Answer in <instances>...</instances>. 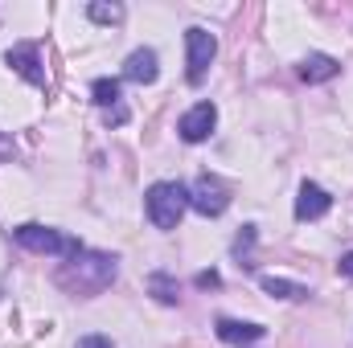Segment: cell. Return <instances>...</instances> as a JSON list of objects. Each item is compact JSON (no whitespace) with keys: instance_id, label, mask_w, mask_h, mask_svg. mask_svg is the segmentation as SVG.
Instances as JSON below:
<instances>
[{"instance_id":"obj_1","label":"cell","mask_w":353,"mask_h":348,"mask_svg":"<svg viewBox=\"0 0 353 348\" xmlns=\"http://www.w3.org/2000/svg\"><path fill=\"white\" fill-rule=\"evenodd\" d=\"M119 274V259L115 254H103V250H79L74 259H66L58 266V287L79 295V299H90L99 291H107Z\"/></svg>"},{"instance_id":"obj_2","label":"cell","mask_w":353,"mask_h":348,"mask_svg":"<svg viewBox=\"0 0 353 348\" xmlns=\"http://www.w3.org/2000/svg\"><path fill=\"white\" fill-rule=\"evenodd\" d=\"M144 209H148V221L157 230H176V221L185 217L189 209V188L176 184V180H157L148 193H144Z\"/></svg>"},{"instance_id":"obj_3","label":"cell","mask_w":353,"mask_h":348,"mask_svg":"<svg viewBox=\"0 0 353 348\" xmlns=\"http://www.w3.org/2000/svg\"><path fill=\"white\" fill-rule=\"evenodd\" d=\"M12 238L25 246V250H33V254H54V259H74L83 246L74 242V238H66L62 230H50V226H17L12 230Z\"/></svg>"},{"instance_id":"obj_4","label":"cell","mask_w":353,"mask_h":348,"mask_svg":"<svg viewBox=\"0 0 353 348\" xmlns=\"http://www.w3.org/2000/svg\"><path fill=\"white\" fill-rule=\"evenodd\" d=\"M214 54H218V41H214V33H205L201 25H193V29H185V78L193 83V87H201V78L210 74V62H214Z\"/></svg>"},{"instance_id":"obj_5","label":"cell","mask_w":353,"mask_h":348,"mask_svg":"<svg viewBox=\"0 0 353 348\" xmlns=\"http://www.w3.org/2000/svg\"><path fill=\"white\" fill-rule=\"evenodd\" d=\"M189 205H193L201 217H222L226 205H230V188H226L218 176H197V184L189 188Z\"/></svg>"},{"instance_id":"obj_6","label":"cell","mask_w":353,"mask_h":348,"mask_svg":"<svg viewBox=\"0 0 353 348\" xmlns=\"http://www.w3.org/2000/svg\"><path fill=\"white\" fill-rule=\"evenodd\" d=\"M214 123H218V107H214V102H197V107H189V111L181 115L176 131H181L185 144H201V140H210Z\"/></svg>"},{"instance_id":"obj_7","label":"cell","mask_w":353,"mask_h":348,"mask_svg":"<svg viewBox=\"0 0 353 348\" xmlns=\"http://www.w3.org/2000/svg\"><path fill=\"white\" fill-rule=\"evenodd\" d=\"M329 205H333V197H329L321 184H312V180L300 184V197H296V217H300V221H316V217H325Z\"/></svg>"},{"instance_id":"obj_8","label":"cell","mask_w":353,"mask_h":348,"mask_svg":"<svg viewBox=\"0 0 353 348\" xmlns=\"http://www.w3.org/2000/svg\"><path fill=\"white\" fill-rule=\"evenodd\" d=\"M8 66H12L25 83L46 87V70H41V62H37V45H12V50H8Z\"/></svg>"},{"instance_id":"obj_9","label":"cell","mask_w":353,"mask_h":348,"mask_svg":"<svg viewBox=\"0 0 353 348\" xmlns=\"http://www.w3.org/2000/svg\"><path fill=\"white\" fill-rule=\"evenodd\" d=\"M157 74H161V66H157V54H152V50H136V54L123 62V78L136 83V87H152Z\"/></svg>"},{"instance_id":"obj_10","label":"cell","mask_w":353,"mask_h":348,"mask_svg":"<svg viewBox=\"0 0 353 348\" xmlns=\"http://www.w3.org/2000/svg\"><path fill=\"white\" fill-rule=\"evenodd\" d=\"M263 324H243V320H218V340L226 345H255L263 340Z\"/></svg>"},{"instance_id":"obj_11","label":"cell","mask_w":353,"mask_h":348,"mask_svg":"<svg viewBox=\"0 0 353 348\" xmlns=\"http://www.w3.org/2000/svg\"><path fill=\"white\" fill-rule=\"evenodd\" d=\"M337 70H341V62L329 58V54H308L300 62V78L304 83H329V78H337Z\"/></svg>"},{"instance_id":"obj_12","label":"cell","mask_w":353,"mask_h":348,"mask_svg":"<svg viewBox=\"0 0 353 348\" xmlns=\"http://www.w3.org/2000/svg\"><path fill=\"white\" fill-rule=\"evenodd\" d=\"M263 291L275 295V299H308L304 283H292V279H279V274H263Z\"/></svg>"},{"instance_id":"obj_13","label":"cell","mask_w":353,"mask_h":348,"mask_svg":"<svg viewBox=\"0 0 353 348\" xmlns=\"http://www.w3.org/2000/svg\"><path fill=\"white\" fill-rule=\"evenodd\" d=\"M148 291H152V295H157V303H165V307L181 303V287H176L169 274H152V279H148Z\"/></svg>"},{"instance_id":"obj_14","label":"cell","mask_w":353,"mask_h":348,"mask_svg":"<svg viewBox=\"0 0 353 348\" xmlns=\"http://www.w3.org/2000/svg\"><path fill=\"white\" fill-rule=\"evenodd\" d=\"M90 98H94L99 107L115 111V107H119V83H115V78H94V83H90Z\"/></svg>"},{"instance_id":"obj_15","label":"cell","mask_w":353,"mask_h":348,"mask_svg":"<svg viewBox=\"0 0 353 348\" xmlns=\"http://www.w3.org/2000/svg\"><path fill=\"white\" fill-rule=\"evenodd\" d=\"M87 17L94 21V25H119L123 21V4H107V0H94V4H87Z\"/></svg>"},{"instance_id":"obj_16","label":"cell","mask_w":353,"mask_h":348,"mask_svg":"<svg viewBox=\"0 0 353 348\" xmlns=\"http://www.w3.org/2000/svg\"><path fill=\"white\" fill-rule=\"evenodd\" d=\"M251 246H255V226H243V234H239V242H234V254L251 266Z\"/></svg>"},{"instance_id":"obj_17","label":"cell","mask_w":353,"mask_h":348,"mask_svg":"<svg viewBox=\"0 0 353 348\" xmlns=\"http://www.w3.org/2000/svg\"><path fill=\"white\" fill-rule=\"evenodd\" d=\"M79 348H115V345H111L107 336H83V340H79Z\"/></svg>"},{"instance_id":"obj_18","label":"cell","mask_w":353,"mask_h":348,"mask_svg":"<svg viewBox=\"0 0 353 348\" xmlns=\"http://www.w3.org/2000/svg\"><path fill=\"white\" fill-rule=\"evenodd\" d=\"M218 283H222V279H218L214 270H201V274H197V287H218Z\"/></svg>"},{"instance_id":"obj_19","label":"cell","mask_w":353,"mask_h":348,"mask_svg":"<svg viewBox=\"0 0 353 348\" xmlns=\"http://www.w3.org/2000/svg\"><path fill=\"white\" fill-rule=\"evenodd\" d=\"M337 270H341V279H353V250H350L341 262H337Z\"/></svg>"}]
</instances>
